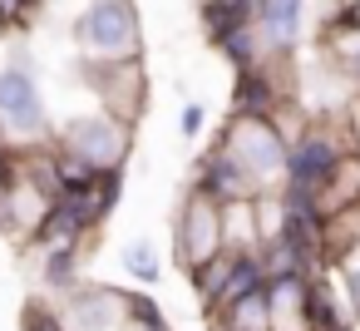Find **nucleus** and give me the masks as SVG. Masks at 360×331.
Returning <instances> with one entry per match:
<instances>
[{"mask_svg": "<svg viewBox=\"0 0 360 331\" xmlns=\"http://www.w3.org/2000/svg\"><path fill=\"white\" fill-rule=\"evenodd\" d=\"M35 11H45V0H0V30H20Z\"/></svg>", "mask_w": 360, "mask_h": 331, "instance_id": "25", "label": "nucleus"}, {"mask_svg": "<svg viewBox=\"0 0 360 331\" xmlns=\"http://www.w3.org/2000/svg\"><path fill=\"white\" fill-rule=\"evenodd\" d=\"M335 272H340V296H345V306H350V316L360 326V242L335 262Z\"/></svg>", "mask_w": 360, "mask_h": 331, "instance_id": "24", "label": "nucleus"}, {"mask_svg": "<svg viewBox=\"0 0 360 331\" xmlns=\"http://www.w3.org/2000/svg\"><path fill=\"white\" fill-rule=\"evenodd\" d=\"M79 60H143V20L134 0H79L70 15Z\"/></svg>", "mask_w": 360, "mask_h": 331, "instance_id": "2", "label": "nucleus"}, {"mask_svg": "<svg viewBox=\"0 0 360 331\" xmlns=\"http://www.w3.org/2000/svg\"><path fill=\"white\" fill-rule=\"evenodd\" d=\"M316 45L326 55V65L360 94V6H340L321 20L316 30Z\"/></svg>", "mask_w": 360, "mask_h": 331, "instance_id": "9", "label": "nucleus"}, {"mask_svg": "<svg viewBox=\"0 0 360 331\" xmlns=\"http://www.w3.org/2000/svg\"><path fill=\"white\" fill-rule=\"evenodd\" d=\"M0 35H6V30H0Z\"/></svg>", "mask_w": 360, "mask_h": 331, "instance_id": "30", "label": "nucleus"}, {"mask_svg": "<svg viewBox=\"0 0 360 331\" xmlns=\"http://www.w3.org/2000/svg\"><path fill=\"white\" fill-rule=\"evenodd\" d=\"M119 267H124L139 287H158V282H163V257H158V247H153L148 237H129V242L119 247Z\"/></svg>", "mask_w": 360, "mask_h": 331, "instance_id": "21", "label": "nucleus"}, {"mask_svg": "<svg viewBox=\"0 0 360 331\" xmlns=\"http://www.w3.org/2000/svg\"><path fill=\"white\" fill-rule=\"evenodd\" d=\"M65 331H124V292L114 287H70L60 292V301H50Z\"/></svg>", "mask_w": 360, "mask_h": 331, "instance_id": "8", "label": "nucleus"}, {"mask_svg": "<svg viewBox=\"0 0 360 331\" xmlns=\"http://www.w3.org/2000/svg\"><path fill=\"white\" fill-rule=\"evenodd\" d=\"M79 80L94 89L99 109L119 114L124 124L139 129L148 114V65L143 60H79Z\"/></svg>", "mask_w": 360, "mask_h": 331, "instance_id": "6", "label": "nucleus"}, {"mask_svg": "<svg viewBox=\"0 0 360 331\" xmlns=\"http://www.w3.org/2000/svg\"><path fill=\"white\" fill-rule=\"evenodd\" d=\"M65 203L75 208V218H79L89 232H99V227L114 218V208L124 203V168L94 173V183H84L79 193H65Z\"/></svg>", "mask_w": 360, "mask_h": 331, "instance_id": "14", "label": "nucleus"}, {"mask_svg": "<svg viewBox=\"0 0 360 331\" xmlns=\"http://www.w3.org/2000/svg\"><path fill=\"white\" fill-rule=\"evenodd\" d=\"M202 119H207L202 104H198V99H183V109H178V134H183V139H198V134H202Z\"/></svg>", "mask_w": 360, "mask_h": 331, "instance_id": "27", "label": "nucleus"}, {"mask_svg": "<svg viewBox=\"0 0 360 331\" xmlns=\"http://www.w3.org/2000/svg\"><path fill=\"white\" fill-rule=\"evenodd\" d=\"M330 331H355V321H345V326H330Z\"/></svg>", "mask_w": 360, "mask_h": 331, "instance_id": "28", "label": "nucleus"}, {"mask_svg": "<svg viewBox=\"0 0 360 331\" xmlns=\"http://www.w3.org/2000/svg\"><path fill=\"white\" fill-rule=\"evenodd\" d=\"M306 287H311V277H301V272H286V277H266L271 331H306Z\"/></svg>", "mask_w": 360, "mask_h": 331, "instance_id": "15", "label": "nucleus"}, {"mask_svg": "<svg viewBox=\"0 0 360 331\" xmlns=\"http://www.w3.org/2000/svg\"><path fill=\"white\" fill-rule=\"evenodd\" d=\"M55 149L84 158L99 173H109V168H124L129 163V154H134V124H124L109 109H89V114H75L55 134Z\"/></svg>", "mask_w": 360, "mask_h": 331, "instance_id": "5", "label": "nucleus"}, {"mask_svg": "<svg viewBox=\"0 0 360 331\" xmlns=\"http://www.w3.org/2000/svg\"><path fill=\"white\" fill-rule=\"evenodd\" d=\"M20 331H65L60 326V316H55V306L50 301H30L25 306V326Z\"/></svg>", "mask_w": 360, "mask_h": 331, "instance_id": "26", "label": "nucleus"}, {"mask_svg": "<svg viewBox=\"0 0 360 331\" xmlns=\"http://www.w3.org/2000/svg\"><path fill=\"white\" fill-rule=\"evenodd\" d=\"M89 242H94V232L75 218V208H70L65 198H55V203L45 208V218H40V227L30 232L25 247H30L35 257H45V252H84Z\"/></svg>", "mask_w": 360, "mask_h": 331, "instance_id": "13", "label": "nucleus"}, {"mask_svg": "<svg viewBox=\"0 0 360 331\" xmlns=\"http://www.w3.org/2000/svg\"><path fill=\"white\" fill-rule=\"evenodd\" d=\"M222 247H227L222 242V208L188 188L178 203V218H173V257L183 262V272H193L207 257H217Z\"/></svg>", "mask_w": 360, "mask_h": 331, "instance_id": "7", "label": "nucleus"}, {"mask_svg": "<svg viewBox=\"0 0 360 331\" xmlns=\"http://www.w3.org/2000/svg\"><path fill=\"white\" fill-rule=\"evenodd\" d=\"M0 149H6V144H0Z\"/></svg>", "mask_w": 360, "mask_h": 331, "instance_id": "29", "label": "nucleus"}, {"mask_svg": "<svg viewBox=\"0 0 360 331\" xmlns=\"http://www.w3.org/2000/svg\"><path fill=\"white\" fill-rule=\"evenodd\" d=\"M350 208H360V149L345 154V158L326 173V183L316 188V213H321V223L335 218V213H350Z\"/></svg>", "mask_w": 360, "mask_h": 331, "instance_id": "16", "label": "nucleus"}, {"mask_svg": "<svg viewBox=\"0 0 360 331\" xmlns=\"http://www.w3.org/2000/svg\"><path fill=\"white\" fill-rule=\"evenodd\" d=\"M355 149H360V134L350 129L345 114H311V124L286 144V183L316 193L326 183V173Z\"/></svg>", "mask_w": 360, "mask_h": 331, "instance_id": "3", "label": "nucleus"}, {"mask_svg": "<svg viewBox=\"0 0 360 331\" xmlns=\"http://www.w3.org/2000/svg\"><path fill=\"white\" fill-rule=\"evenodd\" d=\"M257 40L266 55H296L311 30V0H257Z\"/></svg>", "mask_w": 360, "mask_h": 331, "instance_id": "11", "label": "nucleus"}, {"mask_svg": "<svg viewBox=\"0 0 360 331\" xmlns=\"http://www.w3.org/2000/svg\"><path fill=\"white\" fill-rule=\"evenodd\" d=\"M217 149L232 154V163L262 188V193H276L286 183V139L276 134L271 119H257V114H227L222 134H217Z\"/></svg>", "mask_w": 360, "mask_h": 331, "instance_id": "4", "label": "nucleus"}, {"mask_svg": "<svg viewBox=\"0 0 360 331\" xmlns=\"http://www.w3.org/2000/svg\"><path fill=\"white\" fill-rule=\"evenodd\" d=\"M124 331H173L158 296H148L143 287H124Z\"/></svg>", "mask_w": 360, "mask_h": 331, "instance_id": "22", "label": "nucleus"}, {"mask_svg": "<svg viewBox=\"0 0 360 331\" xmlns=\"http://www.w3.org/2000/svg\"><path fill=\"white\" fill-rule=\"evenodd\" d=\"M0 144L30 154L55 144L50 139V104H45V85L30 65V55H11L0 65Z\"/></svg>", "mask_w": 360, "mask_h": 331, "instance_id": "1", "label": "nucleus"}, {"mask_svg": "<svg viewBox=\"0 0 360 331\" xmlns=\"http://www.w3.org/2000/svg\"><path fill=\"white\" fill-rule=\"evenodd\" d=\"M212 331H271V306H266V287L242 296V301H222L217 311H207Z\"/></svg>", "mask_w": 360, "mask_h": 331, "instance_id": "17", "label": "nucleus"}, {"mask_svg": "<svg viewBox=\"0 0 360 331\" xmlns=\"http://www.w3.org/2000/svg\"><path fill=\"white\" fill-rule=\"evenodd\" d=\"M345 321H355L350 306H345V296H335V287L326 282V272L311 277V287H306V331H330V326H345Z\"/></svg>", "mask_w": 360, "mask_h": 331, "instance_id": "19", "label": "nucleus"}, {"mask_svg": "<svg viewBox=\"0 0 360 331\" xmlns=\"http://www.w3.org/2000/svg\"><path fill=\"white\" fill-rule=\"evenodd\" d=\"M50 203H55V198H50V193H40V188L20 173L6 193H0V232H6L11 242H20V247H25V242H30V232L40 227V218H45V208H50Z\"/></svg>", "mask_w": 360, "mask_h": 331, "instance_id": "12", "label": "nucleus"}, {"mask_svg": "<svg viewBox=\"0 0 360 331\" xmlns=\"http://www.w3.org/2000/svg\"><path fill=\"white\" fill-rule=\"evenodd\" d=\"M188 188L193 193H202V198H212L217 208H227V203H247V198H257L262 188L232 163V154L227 149H207L198 163H193V173H188Z\"/></svg>", "mask_w": 360, "mask_h": 331, "instance_id": "10", "label": "nucleus"}, {"mask_svg": "<svg viewBox=\"0 0 360 331\" xmlns=\"http://www.w3.org/2000/svg\"><path fill=\"white\" fill-rule=\"evenodd\" d=\"M232 267H237V252H232V247H222L217 257H207L202 267H193V272H188V282H193V296H198L202 316L222 301V292H227V282H232Z\"/></svg>", "mask_w": 360, "mask_h": 331, "instance_id": "18", "label": "nucleus"}, {"mask_svg": "<svg viewBox=\"0 0 360 331\" xmlns=\"http://www.w3.org/2000/svg\"><path fill=\"white\" fill-rule=\"evenodd\" d=\"M222 242H227L232 252H262L257 198H247V203H227V208H222Z\"/></svg>", "mask_w": 360, "mask_h": 331, "instance_id": "20", "label": "nucleus"}, {"mask_svg": "<svg viewBox=\"0 0 360 331\" xmlns=\"http://www.w3.org/2000/svg\"><path fill=\"white\" fill-rule=\"evenodd\" d=\"M79 252H45L40 257V287L45 292H70V287H79Z\"/></svg>", "mask_w": 360, "mask_h": 331, "instance_id": "23", "label": "nucleus"}]
</instances>
